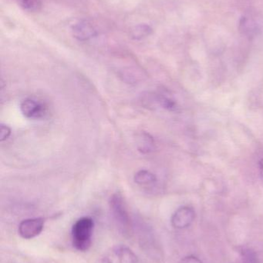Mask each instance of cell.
I'll return each mask as SVG.
<instances>
[{
	"label": "cell",
	"instance_id": "6da1fadb",
	"mask_svg": "<svg viewBox=\"0 0 263 263\" xmlns=\"http://www.w3.org/2000/svg\"><path fill=\"white\" fill-rule=\"evenodd\" d=\"M110 208L120 233L125 237H130L133 233L134 226L121 195L115 193L111 196Z\"/></svg>",
	"mask_w": 263,
	"mask_h": 263
},
{
	"label": "cell",
	"instance_id": "277c9868",
	"mask_svg": "<svg viewBox=\"0 0 263 263\" xmlns=\"http://www.w3.org/2000/svg\"><path fill=\"white\" fill-rule=\"evenodd\" d=\"M43 218H32L22 221L19 225L18 233L23 239H31L38 236L44 228Z\"/></svg>",
	"mask_w": 263,
	"mask_h": 263
},
{
	"label": "cell",
	"instance_id": "7c38bea8",
	"mask_svg": "<svg viewBox=\"0 0 263 263\" xmlns=\"http://www.w3.org/2000/svg\"><path fill=\"white\" fill-rule=\"evenodd\" d=\"M21 7L29 12H37L42 7L40 0H15Z\"/></svg>",
	"mask_w": 263,
	"mask_h": 263
},
{
	"label": "cell",
	"instance_id": "7a4b0ae2",
	"mask_svg": "<svg viewBox=\"0 0 263 263\" xmlns=\"http://www.w3.org/2000/svg\"><path fill=\"white\" fill-rule=\"evenodd\" d=\"M94 222L92 218L82 217L72 227L73 246L80 252L87 251L92 243Z\"/></svg>",
	"mask_w": 263,
	"mask_h": 263
},
{
	"label": "cell",
	"instance_id": "8fae6325",
	"mask_svg": "<svg viewBox=\"0 0 263 263\" xmlns=\"http://www.w3.org/2000/svg\"><path fill=\"white\" fill-rule=\"evenodd\" d=\"M152 32V29L148 25H138L134 26L131 31V35L134 40H142L148 36Z\"/></svg>",
	"mask_w": 263,
	"mask_h": 263
},
{
	"label": "cell",
	"instance_id": "5bb4252c",
	"mask_svg": "<svg viewBox=\"0 0 263 263\" xmlns=\"http://www.w3.org/2000/svg\"><path fill=\"white\" fill-rule=\"evenodd\" d=\"M179 263H204L199 258L195 256H187L182 258Z\"/></svg>",
	"mask_w": 263,
	"mask_h": 263
},
{
	"label": "cell",
	"instance_id": "ba28073f",
	"mask_svg": "<svg viewBox=\"0 0 263 263\" xmlns=\"http://www.w3.org/2000/svg\"><path fill=\"white\" fill-rule=\"evenodd\" d=\"M136 142L139 151L144 154H148L155 149L154 139L146 132H142L137 135Z\"/></svg>",
	"mask_w": 263,
	"mask_h": 263
},
{
	"label": "cell",
	"instance_id": "3957f363",
	"mask_svg": "<svg viewBox=\"0 0 263 263\" xmlns=\"http://www.w3.org/2000/svg\"><path fill=\"white\" fill-rule=\"evenodd\" d=\"M100 263H138V259L131 249L120 245L108 250Z\"/></svg>",
	"mask_w": 263,
	"mask_h": 263
},
{
	"label": "cell",
	"instance_id": "5b68a950",
	"mask_svg": "<svg viewBox=\"0 0 263 263\" xmlns=\"http://www.w3.org/2000/svg\"><path fill=\"white\" fill-rule=\"evenodd\" d=\"M196 219V212L190 206H182L178 209L171 216V223L176 230L188 228Z\"/></svg>",
	"mask_w": 263,
	"mask_h": 263
},
{
	"label": "cell",
	"instance_id": "30bf717a",
	"mask_svg": "<svg viewBox=\"0 0 263 263\" xmlns=\"http://www.w3.org/2000/svg\"><path fill=\"white\" fill-rule=\"evenodd\" d=\"M239 259L238 263H259L256 252L251 248L241 247L238 249Z\"/></svg>",
	"mask_w": 263,
	"mask_h": 263
},
{
	"label": "cell",
	"instance_id": "4fadbf2b",
	"mask_svg": "<svg viewBox=\"0 0 263 263\" xmlns=\"http://www.w3.org/2000/svg\"><path fill=\"white\" fill-rule=\"evenodd\" d=\"M11 133L12 131L9 126H8L7 125L2 124L1 127H0V141L4 142V141L7 140L9 136H11Z\"/></svg>",
	"mask_w": 263,
	"mask_h": 263
},
{
	"label": "cell",
	"instance_id": "52a82bcc",
	"mask_svg": "<svg viewBox=\"0 0 263 263\" xmlns=\"http://www.w3.org/2000/svg\"><path fill=\"white\" fill-rule=\"evenodd\" d=\"M73 35L80 41H86L97 35V30L94 25L89 21H82L73 27Z\"/></svg>",
	"mask_w": 263,
	"mask_h": 263
},
{
	"label": "cell",
	"instance_id": "9a60e30c",
	"mask_svg": "<svg viewBox=\"0 0 263 263\" xmlns=\"http://www.w3.org/2000/svg\"><path fill=\"white\" fill-rule=\"evenodd\" d=\"M259 170H260V176L263 181V156L259 161Z\"/></svg>",
	"mask_w": 263,
	"mask_h": 263
},
{
	"label": "cell",
	"instance_id": "8992f818",
	"mask_svg": "<svg viewBox=\"0 0 263 263\" xmlns=\"http://www.w3.org/2000/svg\"><path fill=\"white\" fill-rule=\"evenodd\" d=\"M20 111L26 118H42L46 114V108L40 102L32 99H26L20 103Z\"/></svg>",
	"mask_w": 263,
	"mask_h": 263
},
{
	"label": "cell",
	"instance_id": "9c48e42d",
	"mask_svg": "<svg viewBox=\"0 0 263 263\" xmlns=\"http://www.w3.org/2000/svg\"><path fill=\"white\" fill-rule=\"evenodd\" d=\"M134 180L137 185L148 186L157 182V177L154 173L146 170H140L134 175Z\"/></svg>",
	"mask_w": 263,
	"mask_h": 263
}]
</instances>
